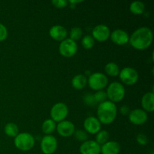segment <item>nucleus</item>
<instances>
[{"label": "nucleus", "instance_id": "72a5a7b5", "mask_svg": "<svg viewBox=\"0 0 154 154\" xmlns=\"http://www.w3.org/2000/svg\"><path fill=\"white\" fill-rule=\"evenodd\" d=\"M70 4H77V3L81 2V1H69V2Z\"/></svg>", "mask_w": 154, "mask_h": 154}, {"label": "nucleus", "instance_id": "ddd939ff", "mask_svg": "<svg viewBox=\"0 0 154 154\" xmlns=\"http://www.w3.org/2000/svg\"><path fill=\"white\" fill-rule=\"evenodd\" d=\"M80 153L81 154H100L101 147L96 141L87 140L80 147Z\"/></svg>", "mask_w": 154, "mask_h": 154}, {"label": "nucleus", "instance_id": "f3484780", "mask_svg": "<svg viewBox=\"0 0 154 154\" xmlns=\"http://www.w3.org/2000/svg\"><path fill=\"white\" fill-rule=\"evenodd\" d=\"M120 151V145L117 141H108L101 147L102 154H119Z\"/></svg>", "mask_w": 154, "mask_h": 154}, {"label": "nucleus", "instance_id": "20e7f679", "mask_svg": "<svg viewBox=\"0 0 154 154\" xmlns=\"http://www.w3.org/2000/svg\"><path fill=\"white\" fill-rule=\"evenodd\" d=\"M35 144V138L28 132H22L15 137L14 145L22 151H28L31 150Z\"/></svg>", "mask_w": 154, "mask_h": 154}, {"label": "nucleus", "instance_id": "4468645a", "mask_svg": "<svg viewBox=\"0 0 154 154\" xmlns=\"http://www.w3.org/2000/svg\"><path fill=\"white\" fill-rule=\"evenodd\" d=\"M85 132L94 135L101 130V123L96 117H89L86 118L84 123Z\"/></svg>", "mask_w": 154, "mask_h": 154}, {"label": "nucleus", "instance_id": "2eb2a0df", "mask_svg": "<svg viewBox=\"0 0 154 154\" xmlns=\"http://www.w3.org/2000/svg\"><path fill=\"white\" fill-rule=\"evenodd\" d=\"M111 41L117 45H124L129 41V36L126 31L123 29H115L110 35Z\"/></svg>", "mask_w": 154, "mask_h": 154}, {"label": "nucleus", "instance_id": "1a4fd4ad", "mask_svg": "<svg viewBox=\"0 0 154 154\" xmlns=\"http://www.w3.org/2000/svg\"><path fill=\"white\" fill-rule=\"evenodd\" d=\"M57 140L53 135H45L41 142V149L43 153L53 154L57 150Z\"/></svg>", "mask_w": 154, "mask_h": 154}, {"label": "nucleus", "instance_id": "dca6fc26", "mask_svg": "<svg viewBox=\"0 0 154 154\" xmlns=\"http://www.w3.org/2000/svg\"><path fill=\"white\" fill-rule=\"evenodd\" d=\"M49 35L53 39L57 42H63L66 38L68 35L67 29L60 25L53 26L49 30Z\"/></svg>", "mask_w": 154, "mask_h": 154}, {"label": "nucleus", "instance_id": "0eeeda50", "mask_svg": "<svg viewBox=\"0 0 154 154\" xmlns=\"http://www.w3.org/2000/svg\"><path fill=\"white\" fill-rule=\"evenodd\" d=\"M59 51L63 57L68 58L72 57L75 56L78 51V45L75 41L70 38H66L60 43Z\"/></svg>", "mask_w": 154, "mask_h": 154}, {"label": "nucleus", "instance_id": "2f4dec72", "mask_svg": "<svg viewBox=\"0 0 154 154\" xmlns=\"http://www.w3.org/2000/svg\"><path fill=\"white\" fill-rule=\"evenodd\" d=\"M8 37V30L7 28L3 25L2 23H0V42H3Z\"/></svg>", "mask_w": 154, "mask_h": 154}, {"label": "nucleus", "instance_id": "6e6552de", "mask_svg": "<svg viewBox=\"0 0 154 154\" xmlns=\"http://www.w3.org/2000/svg\"><path fill=\"white\" fill-rule=\"evenodd\" d=\"M120 78L122 82L128 86L134 85L138 80V72L131 67H126L120 71Z\"/></svg>", "mask_w": 154, "mask_h": 154}, {"label": "nucleus", "instance_id": "6ab92c4d", "mask_svg": "<svg viewBox=\"0 0 154 154\" xmlns=\"http://www.w3.org/2000/svg\"><path fill=\"white\" fill-rule=\"evenodd\" d=\"M72 87L76 90H82L87 84V78L84 75H75L72 81Z\"/></svg>", "mask_w": 154, "mask_h": 154}, {"label": "nucleus", "instance_id": "cd10ccee", "mask_svg": "<svg viewBox=\"0 0 154 154\" xmlns=\"http://www.w3.org/2000/svg\"><path fill=\"white\" fill-rule=\"evenodd\" d=\"M94 98L96 102L98 103H102V102H104L105 101H106L107 97V94L106 92L103 91V90H99V91H97L94 95Z\"/></svg>", "mask_w": 154, "mask_h": 154}, {"label": "nucleus", "instance_id": "c756f323", "mask_svg": "<svg viewBox=\"0 0 154 154\" xmlns=\"http://www.w3.org/2000/svg\"><path fill=\"white\" fill-rule=\"evenodd\" d=\"M137 142L140 144V145H146L148 143V138L147 135L144 133H139L136 137Z\"/></svg>", "mask_w": 154, "mask_h": 154}, {"label": "nucleus", "instance_id": "f257e3e1", "mask_svg": "<svg viewBox=\"0 0 154 154\" xmlns=\"http://www.w3.org/2000/svg\"><path fill=\"white\" fill-rule=\"evenodd\" d=\"M153 32L148 27H141L135 30L129 38L131 46L136 50L144 51L148 48L153 42Z\"/></svg>", "mask_w": 154, "mask_h": 154}, {"label": "nucleus", "instance_id": "473e14b6", "mask_svg": "<svg viewBox=\"0 0 154 154\" xmlns=\"http://www.w3.org/2000/svg\"><path fill=\"white\" fill-rule=\"evenodd\" d=\"M130 108H129L128 105H123V106L120 107V114H122V115H129V113H130Z\"/></svg>", "mask_w": 154, "mask_h": 154}, {"label": "nucleus", "instance_id": "f8f14e48", "mask_svg": "<svg viewBox=\"0 0 154 154\" xmlns=\"http://www.w3.org/2000/svg\"><path fill=\"white\" fill-rule=\"evenodd\" d=\"M57 132L62 137H69L74 135L75 132V127L73 123L69 120H63L60 122L56 127Z\"/></svg>", "mask_w": 154, "mask_h": 154}, {"label": "nucleus", "instance_id": "4be33fe9", "mask_svg": "<svg viewBox=\"0 0 154 154\" xmlns=\"http://www.w3.org/2000/svg\"><path fill=\"white\" fill-rule=\"evenodd\" d=\"M4 132L8 136L15 138L19 134V129H18V126L15 123H8L5 126Z\"/></svg>", "mask_w": 154, "mask_h": 154}, {"label": "nucleus", "instance_id": "7ed1b4c3", "mask_svg": "<svg viewBox=\"0 0 154 154\" xmlns=\"http://www.w3.org/2000/svg\"><path fill=\"white\" fill-rule=\"evenodd\" d=\"M106 94L110 101L115 103L123 100L126 94V90L123 84L115 81L109 84L107 89Z\"/></svg>", "mask_w": 154, "mask_h": 154}, {"label": "nucleus", "instance_id": "aec40b11", "mask_svg": "<svg viewBox=\"0 0 154 154\" xmlns=\"http://www.w3.org/2000/svg\"><path fill=\"white\" fill-rule=\"evenodd\" d=\"M56 127H57V125H56L55 122L51 119H48V120L44 121L42 126V132L46 134V135H50L54 132Z\"/></svg>", "mask_w": 154, "mask_h": 154}, {"label": "nucleus", "instance_id": "c85d7f7f", "mask_svg": "<svg viewBox=\"0 0 154 154\" xmlns=\"http://www.w3.org/2000/svg\"><path fill=\"white\" fill-rule=\"evenodd\" d=\"M74 135H75V138L80 141H84H84H87V139H88V134L84 130H81V129L76 130Z\"/></svg>", "mask_w": 154, "mask_h": 154}, {"label": "nucleus", "instance_id": "5701e85b", "mask_svg": "<svg viewBox=\"0 0 154 154\" xmlns=\"http://www.w3.org/2000/svg\"><path fill=\"white\" fill-rule=\"evenodd\" d=\"M105 71L107 75L111 77H116L120 74V69L118 65L115 63H109L105 66Z\"/></svg>", "mask_w": 154, "mask_h": 154}, {"label": "nucleus", "instance_id": "9b49d317", "mask_svg": "<svg viewBox=\"0 0 154 154\" xmlns=\"http://www.w3.org/2000/svg\"><path fill=\"white\" fill-rule=\"evenodd\" d=\"M128 116L130 123L134 125H142L147 120V114L146 111L140 108H136L131 111Z\"/></svg>", "mask_w": 154, "mask_h": 154}, {"label": "nucleus", "instance_id": "7c9ffc66", "mask_svg": "<svg viewBox=\"0 0 154 154\" xmlns=\"http://www.w3.org/2000/svg\"><path fill=\"white\" fill-rule=\"evenodd\" d=\"M52 4L55 6L56 8H66L68 5V3L69 2L66 1V0H54V1L51 2Z\"/></svg>", "mask_w": 154, "mask_h": 154}, {"label": "nucleus", "instance_id": "f03ea898", "mask_svg": "<svg viewBox=\"0 0 154 154\" xmlns=\"http://www.w3.org/2000/svg\"><path fill=\"white\" fill-rule=\"evenodd\" d=\"M117 108L115 103L111 101H105L99 105L97 108L98 120L100 123L111 124L117 117Z\"/></svg>", "mask_w": 154, "mask_h": 154}, {"label": "nucleus", "instance_id": "bb28decb", "mask_svg": "<svg viewBox=\"0 0 154 154\" xmlns=\"http://www.w3.org/2000/svg\"><path fill=\"white\" fill-rule=\"evenodd\" d=\"M84 102L85 105L90 107H93L97 105V102L95 100L94 96H93V94H91V93H87L84 96Z\"/></svg>", "mask_w": 154, "mask_h": 154}, {"label": "nucleus", "instance_id": "a211bd4d", "mask_svg": "<svg viewBox=\"0 0 154 154\" xmlns=\"http://www.w3.org/2000/svg\"><path fill=\"white\" fill-rule=\"evenodd\" d=\"M141 106L144 111L153 112L154 111V94L153 93H147L141 99Z\"/></svg>", "mask_w": 154, "mask_h": 154}, {"label": "nucleus", "instance_id": "39448f33", "mask_svg": "<svg viewBox=\"0 0 154 154\" xmlns=\"http://www.w3.org/2000/svg\"><path fill=\"white\" fill-rule=\"evenodd\" d=\"M87 82L92 90L99 91L107 87L108 84V80L105 74L101 73V72H96V73L92 74L89 77Z\"/></svg>", "mask_w": 154, "mask_h": 154}, {"label": "nucleus", "instance_id": "423d86ee", "mask_svg": "<svg viewBox=\"0 0 154 154\" xmlns=\"http://www.w3.org/2000/svg\"><path fill=\"white\" fill-rule=\"evenodd\" d=\"M68 114H69V109L67 105L63 102H58L55 104L51 110V120H54L55 123L56 122L60 123L65 120Z\"/></svg>", "mask_w": 154, "mask_h": 154}, {"label": "nucleus", "instance_id": "9d476101", "mask_svg": "<svg viewBox=\"0 0 154 154\" xmlns=\"http://www.w3.org/2000/svg\"><path fill=\"white\" fill-rule=\"evenodd\" d=\"M111 35L110 29L104 24H99L96 26L92 32V37L94 40L99 42H104L108 40Z\"/></svg>", "mask_w": 154, "mask_h": 154}, {"label": "nucleus", "instance_id": "412c9836", "mask_svg": "<svg viewBox=\"0 0 154 154\" xmlns=\"http://www.w3.org/2000/svg\"><path fill=\"white\" fill-rule=\"evenodd\" d=\"M129 9H130V11L132 12L133 14L140 15L142 14L144 12V10H145V5H144V4L142 2L135 1L131 3Z\"/></svg>", "mask_w": 154, "mask_h": 154}, {"label": "nucleus", "instance_id": "b1692460", "mask_svg": "<svg viewBox=\"0 0 154 154\" xmlns=\"http://www.w3.org/2000/svg\"><path fill=\"white\" fill-rule=\"evenodd\" d=\"M108 139H109V133H108L107 131L105 130H102L99 131V132L96 135V142L100 145L104 144H105L106 142H108Z\"/></svg>", "mask_w": 154, "mask_h": 154}, {"label": "nucleus", "instance_id": "393cba45", "mask_svg": "<svg viewBox=\"0 0 154 154\" xmlns=\"http://www.w3.org/2000/svg\"><path fill=\"white\" fill-rule=\"evenodd\" d=\"M82 44L83 47H84L85 49L90 50L91 48H93V47L95 45V40L92 35H87L84 36L82 38Z\"/></svg>", "mask_w": 154, "mask_h": 154}, {"label": "nucleus", "instance_id": "a878e982", "mask_svg": "<svg viewBox=\"0 0 154 154\" xmlns=\"http://www.w3.org/2000/svg\"><path fill=\"white\" fill-rule=\"evenodd\" d=\"M83 34L82 29L80 27H74L71 29L70 32V39L76 42L77 40H79L81 38Z\"/></svg>", "mask_w": 154, "mask_h": 154}]
</instances>
